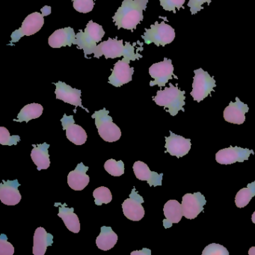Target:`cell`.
I'll use <instances>...</instances> for the list:
<instances>
[{
	"label": "cell",
	"mask_w": 255,
	"mask_h": 255,
	"mask_svg": "<svg viewBox=\"0 0 255 255\" xmlns=\"http://www.w3.org/2000/svg\"><path fill=\"white\" fill-rule=\"evenodd\" d=\"M147 2L148 0H124L113 17L118 29H135L143 20V11L147 8Z\"/></svg>",
	"instance_id": "cell-1"
},
{
	"label": "cell",
	"mask_w": 255,
	"mask_h": 255,
	"mask_svg": "<svg viewBox=\"0 0 255 255\" xmlns=\"http://www.w3.org/2000/svg\"><path fill=\"white\" fill-rule=\"evenodd\" d=\"M94 54V57L98 59L102 56H105L106 59H116L123 56L124 60L129 62L142 57L139 53H135L134 45H131L129 42H126V45H124L123 41H119L117 38H109L107 41L98 44Z\"/></svg>",
	"instance_id": "cell-2"
},
{
	"label": "cell",
	"mask_w": 255,
	"mask_h": 255,
	"mask_svg": "<svg viewBox=\"0 0 255 255\" xmlns=\"http://www.w3.org/2000/svg\"><path fill=\"white\" fill-rule=\"evenodd\" d=\"M185 94V91L180 90L177 86L170 83L169 87H165L164 90L158 91L153 99L158 106L167 109V112L171 116H175L180 110L185 111L183 109L186 104Z\"/></svg>",
	"instance_id": "cell-3"
},
{
	"label": "cell",
	"mask_w": 255,
	"mask_h": 255,
	"mask_svg": "<svg viewBox=\"0 0 255 255\" xmlns=\"http://www.w3.org/2000/svg\"><path fill=\"white\" fill-rule=\"evenodd\" d=\"M105 31L102 26L90 20L88 23L84 31L80 30L76 35V41L74 44L80 50L84 51L85 56L93 54L97 48V44L104 38Z\"/></svg>",
	"instance_id": "cell-4"
},
{
	"label": "cell",
	"mask_w": 255,
	"mask_h": 255,
	"mask_svg": "<svg viewBox=\"0 0 255 255\" xmlns=\"http://www.w3.org/2000/svg\"><path fill=\"white\" fill-rule=\"evenodd\" d=\"M109 113L110 112L104 108L95 112L92 118L95 120V125L100 136L107 142H115L120 139L122 131L113 122V118L110 116Z\"/></svg>",
	"instance_id": "cell-5"
},
{
	"label": "cell",
	"mask_w": 255,
	"mask_h": 255,
	"mask_svg": "<svg viewBox=\"0 0 255 255\" xmlns=\"http://www.w3.org/2000/svg\"><path fill=\"white\" fill-rule=\"evenodd\" d=\"M42 14L34 12L29 14L22 23L21 27L14 31L11 34V43H16L23 36H30L39 32L44 24V17L50 14L51 8L50 6H45L43 9Z\"/></svg>",
	"instance_id": "cell-6"
},
{
	"label": "cell",
	"mask_w": 255,
	"mask_h": 255,
	"mask_svg": "<svg viewBox=\"0 0 255 255\" xmlns=\"http://www.w3.org/2000/svg\"><path fill=\"white\" fill-rule=\"evenodd\" d=\"M142 38L146 44L153 43L158 47H164L173 42L175 38V32L170 25L165 22H161L160 23L156 22L150 26V29H145Z\"/></svg>",
	"instance_id": "cell-7"
},
{
	"label": "cell",
	"mask_w": 255,
	"mask_h": 255,
	"mask_svg": "<svg viewBox=\"0 0 255 255\" xmlns=\"http://www.w3.org/2000/svg\"><path fill=\"white\" fill-rule=\"evenodd\" d=\"M194 74L195 77L191 96L193 98L194 101L200 103L207 98L212 92H214V88L216 86V80L202 68L195 70Z\"/></svg>",
	"instance_id": "cell-8"
},
{
	"label": "cell",
	"mask_w": 255,
	"mask_h": 255,
	"mask_svg": "<svg viewBox=\"0 0 255 255\" xmlns=\"http://www.w3.org/2000/svg\"><path fill=\"white\" fill-rule=\"evenodd\" d=\"M174 66L171 59L165 58L162 62L153 64L149 68V74L153 81L150 83V86H158L159 87H164L170 80L173 77L177 79L174 74Z\"/></svg>",
	"instance_id": "cell-9"
},
{
	"label": "cell",
	"mask_w": 255,
	"mask_h": 255,
	"mask_svg": "<svg viewBox=\"0 0 255 255\" xmlns=\"http://www.w3.org/2000/svg\"><path fill=\"white\" fill-rule=\"evenodd\" d=\"M142 197L135 190L133 187L129 198L125 200L122 204V209L125 216L129 220L138 222L144 218L145 211L141 204L144 203Z\"/></svg>",
	"instance_id": "cell-10"
},
{
	"label": "cell",
	"mask_w": 255,
	"mask_h": 255,
	"mask_svg": "<svg viewBox=\"0 0 255 255\" xmlns=\"http://www.w3.org/2000/svg\"><path fill=\"white\" fill-rule=\"evenodd\" d=\"M251 154H255L253 150L231 146L218 151L216 154V160L221 165H231L237 162H243L248 160Z\"/></svg>",
	"instance_id": "cell-11"
},
{
	"label": "cell",
	"mask_w": 255,
	"mask_h": 255,
	"mask_svg": "<svg viewBox=\"0 0 255 255\" xmlns=\"http://www.w3.org/2000/svg\"><path fill=\"white\" fill-rule=\"evenodd\" d=\"M207 204L205 197L201 192L187 193L182 198L183 216L188 219H194L204 210Z\"/></svg>",
	"instance_id": "cell-12"
},
{
	"label": "cell",
	"mask_w": 255,
	"mask_h": 255,
	"mask_svg": "<svg viewBox=\"0 0 255 255\" xmlns=\"http://www.w3.org/2000/svg\"><path fill=\"white\" fill-rule=\"evenodd\" d=\"M64 130H66L68 139L76 145H82L87 141V133L86 130L80 125H76L74 116L64 115L61 119Z\"/></svg>",
	"instance_id": "cell-13"
},
{
	"label": "cell",
	"mask_w": 255,
	"mask_h": 255,
	"mask_svg": "<svg viewBox=\"0 0 255 255\" xmlns=\"http://www.w3.org/2000/svg\"><path fill=\"white\" fill-rule=\"evenodd\" d=\"M134 68L129 66L128 61H118L113 69L111 76L109 77V83L116 87H121L132 81Z\"/></svg>",
	"instance_id": "cell-14"
},
{
	"label": "cell",
	"mask_w": 255,
	"mask_h": 255,
	"mask_svg": "<svg viewBox=\"0 0 255 255\" xmlns=\"http://www.w3.org/2000/svg\"><path fill=\"white\" fill-rule=\"evenodd\" d=\"M191 146V139L176 135L171 131H170V136L165 137V147L166 152L171 156H175L177 158L183 157L189 153Z\"/></svg>",
	"instance_id": "cell-15"
},
{
	"label": "cell",
	"mask_w": 255,
	"mask_h": 255,
	"mask_svg": "<svg viewBox=\"0 0 255 255\" xmlns=\"http://www.w3.org/2000/svg\"><path fill=\"white\" fill-rule=\"evenodd\" d=\"M55 85L56 87V91H55L56 99L61 100L64 102L76 107H82L86 110L87 113H89L88 110L85 109L82 105L81 91L74 89L63 82H58V83H55Z\"/></svg>",
	"instance_id": "cell-16"
},
{
	"label": "cell",
	"mask_w": 255,
	"mask_h": 255,
	"mask_svg": "<svg viewBox=\"0 0 255 255\" xmlns=\"http://www.w3.org/2000/svg\"><path fill=\"white\" fill-rule=\"evenodd\" d=\"M249 106L236 98V102H231L225 109L223 117L228 123L243 125L246 121V113L249 112Z\"/></svg>",
	"instance_id": "cell-17"
},
{
	"label": "cell",
	"mask_w": 255,
	"mask_h": 255,
	"mask_svg": "<svg viewBox=\"0 0 255 255\" xmlns=\"http://www.w3.org/2000/svg\"><path fill=\"white\" fill-rule=\"evenodd\" d=\"M20 186L18 180H2L0 184V200L2 204L8 206L17 205L21 201V195L18 190Z\"/></svg>",
	"instance_id": "cell-18"
},
{
	"label": "cell",
	"mask_w": 255,
	"mask_h": 255,
	"mask_svg": "<svg viewBox=\"0 0 255 255\" xmlns=\"http://www.w3.org/2000/svg\"><path fill=\"white\" fill-rule=\"evenodd\" d=\"M132 168L135 177L138 180L147 181L150 186H162L163 174H158L150 171L147 164L144 162L137 161L134 163Z\"/></svg>",
	"instance_id": "cell-19"
},
{
	"label": "cell",
	"mask_w": 255,
	"mask_h": 255,
	"mask_svg": "<svg viewBox=\"0 0 255 255\" xmlns=\"http://www.w3.org/2000/svg\"><path fill=\"white\" fill-rule=\"evenodd\" d=\"M76 41L74 29L71 27L63 28L55 31L49 38V45L53 48H60L62 47H71Z\"/></svg>",
	"instance_id": "cell-20"
},
{
	"label": "cell",
	"mask_w": 255,
	"mask_h": 255,
	"mask_svg": "<svg viewBox=\"0 0 255 255\" xmlns=\"http://www.w3.org/2000/svg\"><path fill=\"white\" fill-rule=\"evenodd\" d=\"M89 167L80 162L75 170L71 171L68 176V183L71 189L75 191H82L89 183V176L86 174Z\"/></svg>",
	"instance_id": "cell-21"
},
{
	"label": "cell",
	"mask_w": 255,
	"mask_h": 255,
	"mask_svg": "<svg viewBox=\"0 0 255 255\" xmlns=\"http://www.w3.org/2000/svg\"><path fill=\"white\" fill-rule=\"evenodd\" d=\"M165 219L163 220L165 228H169L172 224L178 223L183 216V207L176 200H169L165 203L163 208Z\"/></svg>",
	"instance_id": "cell-22"
},
{
	"label": "cell",
	"mask_w": 255,
	"mask_h": 255,
	"mask_svg": "<svg viewBox=\"0 0 255 255\" xmlns=\"http://www.w3.org/2000/svg\"><path fill=\"white\" fill-rule=\"evenodd\" d=\"M55 207H59L58 216L63 220L66 228L74 234L80 231V222L78 216L74 213V208H68L66 204L56 203Z\"/></svg>",
	"instance_id": "cell-23"
},
{
	"label": "cell",
	"mask_w": 255,
	"mask_h": 255,
	"mask_svg": "<svg viewBox=\"0 0 255 255\" xmlns=\"http://www.w3.org/2000/svg\"><path fill=\"white\" fill-rule=\"evenodd\" d=\"M53 243V236L46 231L44 228H37L34 234L33 249L32 252L35 255H44L48 246Z\"/></svg>",
	"instance_id": "cell-24"
},
{
	"label": "cell",
	"mask_w": 255,
	"mask_h": 255,
	"mask_svg": "<svg viewBox=\"0 0 255 255\" xmlns=\"http://www.w3.org/2000/svg\"><path fill=\"white\" fill-rule=\"evenodd\" d=\"M34 148L31 152V157L37 166L38 171L47 169L50 165V154L48 149L50 144L44 142L43 144H33Z\"/></svg>",
	"instance_id": "cell-25"
},
{
	"label": "cell",
	"mask_w": 255,
	"mask_h": 255,
	"mask_svg": "<svg viewBox=\"0 0 255 255\" xmlns=\"http://www.w3.org/2000/svg\"><path fill=\"white\" fill-rule=\"evenodd\" d=\"M118 239L117 234L111 227L103 226L101 228V234L97 237L96 245L101 250L109 251L116 246Z\"/></svg>",
	"instance_id": "cell-26"
},
{
	"label": "cell",
	"mask_w": 255,
	"mask_h": 255,
	"mask_svg": "<svg viewBox=\"0 0 255 255\" xmlns=\"http://www.w3.org/2000/svg\"><path fill=\"white\" fill-rule=\"evenodd\" d=\"M44 111V107L39 104H30L25 106L20 113L17 115V119H14V122H25L28 123L29 121L32 119H38L42 115Z\"/></svg>",
	"instance_id": "cell-27"
},
{
	"label": "cell",
	"mask_w": 255,
	"mask_h": 255,
	"mask_svg": "<svg viewBox=\"0 0 255 255\" xmlns=\"http://www.w3.org/2000/svg\"><path fill=\"white\" fill-rule=\"evenodd\" d=\"M255 196V181L248 184L247 187L243 188L237 192L235 198V204L238 208L246 207L252 198Z\"/></svg>",
	"instance_id": "cell-28"
},
{
	"label": "cell",
	"mask_w": 255,
	"mask_h": 255,
	"mask_svg": "<svg viewBox=\"0 0 255 255\" xmlns=\"http://www.w3.org/2000/svg\"><path fill=\"white\" fill-rule=\"evenodd\" d=\"M104 168L109 174L114 177H120L125 174V163L122 160L108 159L104 164Z\"/></svg>",
	"instance_id": "cell-29"
},
{
	"label": "cell",
	"mask_w": 255,
	"mask_h": 255,
	"mask_svg": "<svg viewBox=\"0 0 255 255\" xmlns=\"http://www.w3.org/2000/svg\"><path fill=\"white\" fill-rule=\"evenodd\" d=\"M93 196L95 199V204L98 206L102 205L103 204H109L113 199V195L110 189L105 186H101L95 189L93 192Z\"/></svg>",
	"instance_id": "cell-30"
},
{
	"label": "cell",
	"mask_w": 255,
	"mask_h": 255,
	"mask_svg": "<svg viewBox=\"0 0 255 255\" xmlns=\"http://www.w3.org/2000/svg\"><path fill=\"white\" fill-rule=\"evenodd\" d=\"M19 141H20V135H11L6 128H0V144L2 145H17Z\"/></svg>",
	"instance_id": "cell-31"
},
{
	"label": "cell",
	"mask_w": 255,
	"mask_h": 255,
	"mask_svg": "<svg viewBox=\"0 0 255 255\" xmlns=\"http://www.w3.org/2000/svg\"><path fill=\"white\" fill-rule=\"evenodd\" d=\"M74 9L80 13L87 14L93 10L95 0H72Z\"/></svg>",
	"instance_id": "cell-32"
},
{
	"label": "cell",
	"mask_w": 255,
	"mask_h": 255,
	"mask_svg": "<svg viewBox=\"0 0 255 255\" xmlns=\"http://www.w3.org/2000/svg\"><path fill=\"white\" fill-rule=\"evenodd\" d=\"M202 255H229V252L225 246L212 243L204 248Z\"/></svg>",
	"instance_id": "cell-33"
},
{
	"label": "cell",
	"mask_w": 255,
	"mask_h": 255,
	"mask_svg": "<svg viewBox=\"0 0 255 255\" xmlns=\"http://www.w3.org/2000/svg\"><path fill=\"white\" fill-rule=\"evenodd\" d=\"M186 0H159L160 5L165 11H173L175 14L176 8L180 9L183 8V4Z\"/></svg>",
	"instance_id": "cell-34"
},
{
	"label": "cell",
	"mask_w": 255,
	"mask_h": 255,
	"mask_svg": "<svg viewBox=\"0 0 255 255\" xmlns=\"http://www.w3.org/2000/svg\"><path fill=\"white\" fill-rule=\"evenodd\" d=\"M14 253V248L11 243H8V237L5 234H1L0 237V255H13Z\"/></svg>",
	"instance_id": "cell-35"
},
{
	"label": "cell",
	"mask_w": 255,
	"mask_h": 255,
	"mask_svg": "<svg viewBox=\"0 0 255 255\" xmlns=\"http://www.w3.org/2000/svg\"><path fill=\"white\" fill-rule=\"evenodd\" d=\"M211 2V0H189L188 7L190 8L191 14L194 15L203 9V4L207 2L208 5H210Z\"/></svg>",
	"instance_id": "cell-36"
},
{
	"label": "cell",
	"mask_w": 255,
	"mask_h": 255,
	"mask_svg": "<svg viewBox=\"0 0 255 255\" xmlns=\"http://www.w3.org/2000/svg\"><path fill=\"white\" fill-rule=\"evenodd\" d=\"M131 255H151V251L148 249H143L141 251H135V252H131Z\"/></svg>",
	"instance_id": "cell-37"
},
{
	"label": "cell",
	"mask_w": 255,
	"mask_h": 255,
	"mask_svg": "<svg viewBox=\"0 0 255 255\" xmlns=\"http://www.w3.org/2000/svg\"><path fill=\"white\" fill-rule=\"evenodd\" d=\"M249 255H255V247L253 246V247L251 248L249 251Z\"/></svg>",
	"instance_id": "cell-38"
},
{
	"label": "cell",
	"mask_w": 255,
	"mask_h": 255,
	"mask_svg": "<svg viewBox=\"0 0 255 255\" xmlns=\"http://www.w3.org/2000/svg\"><path fill=\"white\" fill-rule=\"evenodd\" d=\"M252 221L254 224H255V211L254 212L252 216Z\"/></svg>",
	"instance_id": "cell-39"
}]
</instances>
